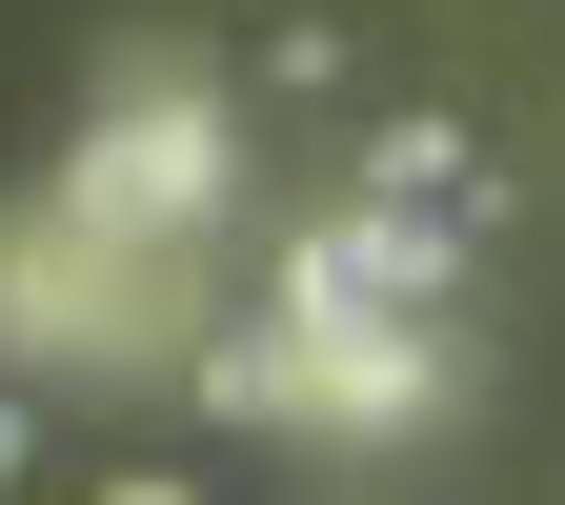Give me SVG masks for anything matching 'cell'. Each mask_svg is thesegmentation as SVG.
I'll return each instance as SVG.
<instances>
[{"mask_svg":"<svg viewBox=\"0 0 565 505\" xmlns=\"http://www.w3.org/2000/svg\"><path fill=\"white\" fill-rule=\"evenodd\" d=\"M21 445H41V404H21V385H0V485H21Z\"/></svg>","mask_w":565,"mask_h":505,"instance_id":"52a82bcc","label":"cell"},{"mask_svg":"<svg viewBox=\"0 0 565 505\" xmlns=\"http://www.w3.org/2000/svg\"><path fill=\"white\" fill-rule=\"evenodd\" d=\"M364 202H445V223H505V162L424 102V122H364Z\"/></svg>","mask_w":565,"mask_h":505,"instance_id":"5b68a950","label":"cell"},{"mask_svg":"<svg viewBox=\"0 0 565 505\" xmlns=\"http://www.w3.org/2000/svg\"><path fill=\"white\" fill-rule=\"evenodd\" d=\"M445 404H465L445 324H282V424H323V445H404Z\"/></svg>","mask_w":565,"mask_h":505,"instance_id":"277c9868","label":"cell"},{"mask_svg":"<svg viewBox=\"0 0 565 505\" xmlns=\"http://www.w3.org/2000/svg\"><path fill=\"white\" fill-rule=\"evenodd\" d=\"M0 344H21L41 385H121V365H202L182 304H162V243L82 223V202H21L0 223Z\"/></svg>","mask_w":565,"mask_h":505,"instance_id":"6da1fadb","label":"cell"},{"mask_svg":"<svg viewBox=\"0 0 565 505\" xmlns=\"http://www.w3.org/2000/svg\"><path fill=\"white\" fill-rule=\"evenodd\" d=\"M202 404H223V424H282V304L263 324H223V344H202V365H182Z\"/></svg>","mask_w":565,"mask_h":505,"instance_id":"8992f818","label":"cell"},{"mask_svg":"<svg viewBox=\"0 0 565 505\" xmlns=\"http://www.w3.org/2000/svg\"><path fill=\"white\" fill-rule=\"evenodd\" d=\"M465 243L484 223H445V202H343V223L282 243V324H424L465 283Z\"/></svg>","mask_w":565,"mask_h":505,"instance_id":"3957f363","label":"cell"},{"mask_svg":"<svg viewBox=\"0 0 565 505\" xmlns=\"http://www.w3.org/2000/svg\"><path fill=\"white\" fill-rule=\"evenodd\" d=\"M102 505H202V485H141V465H121V485H102Z\"/></svg>","mask_w":565,"mask_h":505,"instance_id":"ba28073f","label":"cell"},{"mask_svg":"<svg viewBox=\"0 0 565 505\" xmlns=\"http://www.w3.org/2000/svg\"><path fill=\"white\" fill-rule=\"evenodd\" d=\"M223 162H243L223 82H202L182 41H121L82 162H61V202H82V223H121V243H182V223H223Z\"/></svg>","mask_w":565,"mask_h":505,"instance_id":"7a4b0ae2","label":"cell"}]
</instances>
